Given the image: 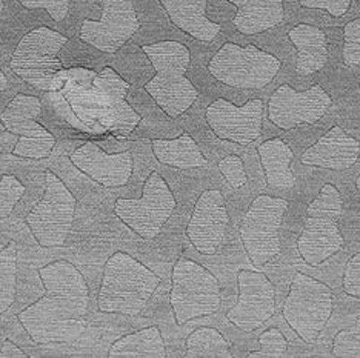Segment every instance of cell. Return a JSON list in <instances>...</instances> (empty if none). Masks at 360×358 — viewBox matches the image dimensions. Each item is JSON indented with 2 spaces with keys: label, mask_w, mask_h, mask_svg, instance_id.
Instances as JSON below:
<instances>
[{
  "label": "cell",
  "mask_w": 360,
  "mask_h": 358,
  "mask_svg": "<svg viewBox=\"0 0 360 358\" xmlns=\"http://www.w3.org/2000/svg\"><path fill=\"white\" fill-rule=\"evenodd\" d=\"M45 296L19 314V321L37 345L71 343L85 329L89 291L77 267L59 260L39 270Z\"/></svg>",
  "instance_id": "6da1fadb"
},
{
  "label": "cell",
  "mask_w": 360,
  "mask_h": 358,
  "mask_svg": "<svg viewBox=\"0 0 360 358\" xmlns=\"http://www.w3.org/2000/svg\"><path fill=\"white\" fill-rule=\"evenodd\" d=\"M142 51L155 69V76L145 85V91L168 117L182 116L199 97V91L186 77L191 62L190 50L174 40H163L143 45Z\"/></svg>",
  "instance_id": "7a4b0ae2"
},
{
  "label": "cell",
  "mask_w": 360,
  "mask_h": 358,
  "mask_svg": "<svg viewBox=\"0 0 360 358\" xmlns=\"http://www.w3.org/2000/svg\"><path fill=\"white\" fill-rule=\"evenodd\" d=\"M160 277L127 252H116L105 265L97 305L102 312L134 317L148 305Z\"/></svg>",
  "instance_id": "3957f363"
},
{
  "label": "cell",
  "mask_w": 360,
  "mask_h": 358,
  "mask_svg": "<svg viewBox=\"0 0 360 358\" xmlns=\"http://www.w3.org/2000/svg\"><path fill=\"white\" fill-rule=\"evenodd\" d=\"M342 213L340 191L334 185L325 183L317 197L308 205L304 230L297 240V252L307 265L321 266L343 249Z\"/></svg>",
  "instance_id": "277c9868"
},
{
  "label": "cell",
  "mask_w": 360,
  "mask_h": 358,
  "mask_svg": "<svg viewBox=\"0 0 360 358\" xmlns=\"http://www.w3.org/2000/svg\"><path fill=\"white\" fill-rule=\"evenodd\" d=\"M169 302L177 324L212 315L222 305L220 283L207 267L182 257L173 267Z\"/></svg>",
  "instance_id": "5b68a950"
},
{
  "label": "cell",
  "mask_w": 360,
  "mask_h": 358,
  "mask_svg": "<svg viewBox=\"0 0 360 358\" xmlns=\"http://www.w3.org/2000/svg\"><path fill=\"white\" fill-rule=\"evenodd\" d=\"M282 63L274 54L255 45L240 46L226 42L208 63L210 74L220 84L240 89H262L281 71Z\"/></svg>",
  "instance_id": "8992f818"
},
{
  "label": "cell",
  "mask_w": 360,
  "mask_h": 358,
  "mask_svg": "<svg viewBox=\"0 0 360 358\" xmlns=\"http://www.w3.org/2000/svg\"><path fill=\"white\" fill-rule=\"evenodd\" d=\"M282 312L302 341L314 343L331 319L333 291L328 284L299 272L291 281Z\"/></svg>",
  "instance_id": "52a82bcc"
},
{
  "label": "cell",
  "mask_w": 360,
  "mask_h": 358,
  "mask_svg": "<svg viewBox=\"0 0 360 358\" xmlns=\"http://www.w3.org/2000/svg\"><path fill=\"white\" fill-rule=\"evenodd\" d=\"M68 44L60 32L40 27L20 39L11 57V69L23 82L40 91H50L56 76L62 71L59 51Z\"/></svg>",
  "instance_id": "ba28073f"
},
{
  "label": "cell",
  "mask_w": 360,
  "mask_h": 358,
  "mask_svg": "<svg viewBox=\"0 0 360 358\" xmlns=\"http://www.w3.org/2000/svg\"><path fill=\"white\" fill-rule=\"evenodd\" d=\"M288 201L271 195H259L243 216L239 232L252 265L265 266L281 252V226Z\"/></svg>",
  "instance_id": "9c48e42d"
},
{
  "label": "cell",
  "mask_w": 360,
  "mask_h": 358,
  "mask_svg": "<svg viewBox=\"0 0 360 358\" xmlns=\"http://www.w3.org/2000/svg\"><path fill=\"white\" fill-rule=\"evenodd\" d=\"M45 195L27 216V225L42 248H59L67 241L76 213V199L59 177L48 171Z\"/></svg>",
  "instance_id": "30bf717a"
},
{
  "label": "cell",
  "mask_w": 360,
  "mask_h": 358,
  "mask_svg": "<svg viewBox=\"0 0 360 358\" xmlns=\"http://www.w3.org/2000/svg\"><path fill=\"white\" fill-rule=\"evenodd\" d=\"M176 209V199L159 173L146 178L141 199H119L114 213L129 230L145 240H154Z\"/></svg>",
  "instance_id": "8fae6325"
},
{
  "label": "cell",
  "mask_w": 360,
  "mask_h": 358,
  "mask_svg": "<svg viewBox=\"0 0 360 358\" xmlns=\"http://www.w3.org/2000/svg\"><path fill=\"white\" fill-rule=\"evenodd\" d=\"M42 103L34 95L18 94L0 114V121L8 133L18 137L13 154L23 159H45L51 154L56 137L36 121Z\"/></svg>",
  "instance_id": "7c38bea8"
},
{
  "label": "cell",
  "mask_w": 360,
  "mask_h": 358,
  "mask_svg": "<svg viewBox=\"0 0 360 358\" xmlns=\"http://www.w3.org/2000/svg\"><path fill=\"white\" fill-rule=\"evenodd\" d=\"M141 28L133 0H102L101 20H84L80 39L106 54L117 53Z\"/></svg>",
  "instance_id": "4fadbf2b"
},
{
  "label": "cell",
  "mask_w": 360,
  "mask_h": 358,
  "mask_svg": "<svg viewBox=\"0 0 360 358\" xmlns=\"http://www.w3.org/2000/svg\"><path fill=\"white\" fill-rule=\"evenodd\" d=\"M331 97L321 85H313L307 91H296L290 85H281L268 102V119L290 131L300 125H313L321 120L331 107Z\"/></svg>",
  "instance_id": "5bb4252c"
},
{
  "label": "cell",
  "mask_w": 360,
  "mask_h": 358,
  "mask_svg": "<svg viewBox=\"0 0 360 358\" xmlns=\"http://www.w3.org/2000/svg\"><path fill=\"white\" fill-rule=\"evenodd\" d=\"M239 298L226 312V319L243 332H252L265 324L276 311V289L265 274L242 270L237 274Z\"/></svg>",
  "instance_id": "9a60e30c"
},
{
  "label": "cell",
  "mask_w": 360,
  "mask_h": 358,
  "mask_svg": "<svg viewBox=\"0 0 360 358\" xmlns=\"http://www.w3.org/2000/svg\"><path fill=\"white\" fill-rule=\"evenodd\" d=\"M207 121L219 138L239 145H250L262 134L264 102L248 100L243 107H236L225 99H217L207 108Z\"/></svg>",
  "instance_id": "2e32d148"
},
{
  "label": "cell",
  "mask_w": 360,
  "mask_h": 358,
  "mask_svg": "<svg viewBox=\"0 0 360 358\" xmlns=\"http://www.w3.org/2000/svg\"><path fill=\"white\" fill-rule=\"evenodd\" d=\"M228 222L230 217L224 194L219 190H207L195 201L190 223L186 226V237L200 254L212 256L222 246Z\"/></svg>",
  "instance_id": "e0dca14e"
},
{
  "label": "cell",
  "mask_w": 360,
  "mask_h": 358,
  "mask_svg": "<svg viewBox=\"0 0 360 358\" xmlns=\"http://www.w3.org/2000/svg\"><path fill=\"white\" fill-rule=\"evenodd\" d=\"M77 169L105 188L125 186L133 175L134 160L129 151L106 154L94 142H86L70 156Z\"/></svg>",
  "instance_id": "ac0fdd59"
},
{
  "label": "cell",
  "mask_w": 360,
  "mask_h": 358,
  "mask_svg": "<svg viewBox=\"0 0 360 358\" xmlns=\"http://www.w3.org/2000/svg\"><path fill=\"white\" fill-rule=\"evenodd\" d=\"M94 93L103 107L110 111L108 126L122 135H128L141 124L142 117L129 107L125 97L129 91V84L125 82L112 68H103L93 79Z\"/></svg>",
  "instance_id": "d6986e66"
},
{
  "label": "cell",
  "mask_w": 360,
  "mask_h": 358,
  "mask_svg": "<svg viewBox=\"0 0 360 358\" xmlns=\"http://www.w3.org/2000/svg\"><path fill=\"white\" fill-rule=\"evenodd\" d=\"M359 156L360 142L348 135L342 126L335 125L302 154L300 161L307 166L345 171L357 164Z\"/></svg>",
  "instance_id": "ffe728a7"
},
{
  "label": "cell",
  "mask_w": 360,
  "mask_h": 358,
  "mask_svg": "<svg viewBox=\"0 0 360 358\" xmlns=\"http://www.w3.org/2000/svg\"><path fill=\"white\" fill-rule=\"evenodd\" d=\"M169 20L200 42H212L222 29L207 18L208 0H159Z\"/></svg>",
  "instance_id": "44dd1931"
},
{
  "label": "cell",
  "mask_w": 360,
  "mask_h": 358,
  "mask_svg": "<svg viewBox=\"0 0 360 358\" xmlns=\"http://www.w3.org/2000/svg\"><path fill=\"white\" fill-rule=\"evenodd\" d=\"M237 8L233 19L236 29L255 36L281 25L285 19L283 0H228Z\"/></svg>",
  "instance_id": "7402d4cb"
},
{
  "label": "cell",
  "mask_w": 360,
  "mask_h": 358,
  "mask_svg": "<svg viewBox=\"0 0 360 358\" xmlns=\"http://www.w3.org/2000/svg\"><path fill=\"white\" fill-rule=\"evenodd\" d=\"M288 39L297 50L296 72L299 76H311L323 69L328 62V40L321 28L299 23L288 31Z\"/></svg>",
  "instance_id": "603a6c76"
},
{
  "label": "cell",
  "mask_w": 360,
  "mask_h": 358,
  "mask_svg": "<svg viewBox=\"0 0 360 358\" xmlns=\"http://www.w3.org/2000/svg\"><path fill=\"white\" fill-rule=\"evenodd\" d=\"M262 168L265 171L266 185L271 188L291 190L296 185V177L291 171L294 152L282 138H269L259 148Z\"/></svg>",
  "instance_id": "cb8c5ba5"
},
{
  "label": "cell",
  "mask_w": 360,
  "mask_h": 358,
  "mask_svg": "<svg viewBox=\"0 0 360 358\" xmlns=\"http://www.w3.org/2000/svg\"><path fill=\"white\" fill-rule=\"evenodd\" d=\"M151 148L154 157L162 165L177 169L203 168L208 165V160L202 154L199 145L188 133H184L177 138H155L151 142Z\"/></svg>",
  "instance_id": "d4e9b609"
},
{
  "label": "cell",
  "mask_w": 360,
  "mask_h": 358,
  "mask_svg": "<svg viewBox=\"0 0 360 358\" xmlns=\"http://www.w3.org/2000/svg\"><path fill=\"white\" fill-rule=\"evenodd\" d=\"M110 358H165L167 349L158 326L145 328L116 340L110 347Z\"/></svg>",
  "instance_id": "484cf974"
},
{
  "label": "cell",
  "mask_w": 360,
  "mask_h": 358,
  "mask_svg": "<svg viewBox=\"0 0 360 358\" xmlns=\"http://www.w3.org/2000/svg\"><path fill=\"white\" fill-rule=\"evenodd\" d=\"M186 358H231L226 338L214 328L203 326L193 331L185 343Z\"/></svg>",
  "instance_id": "4316f807"
},
{
  "label": "cell",
  "mask_w": 360,
  "mask_h": 358,
  "mask_svg": "<svg viewBox=\"0 0 360 358\" xmlns=\"http://www.w3.org/2000/svg\"><path fill=\"white\" fill-rule=\"evenodd\" d=\"M15 281H18V245L15 241H10L0 249V315L14 303Z\"/></svg>",
  "instance_id": "83f0119b"
},
{
  "label": "cell",
  "mask_w": 360,
  "mask_h": 358,
  "mask_svg": "<svg viewBox=\"0 0 360 358\" xmlns=\"http://www.w3.org/2000/svg\"><path fill=\"white\" fill-rule=\"evenodd\" d=\"M331 352L335 357L360 358V312L354 315L348 328L335 333Z\"/></svg>",
  "instance_id": "f1b7e54d"
},
{
  "label": "cell",
  "mask_w": 360,
  "mask_h": 358,
  "mask_svg": "<svg viewBox=\"0 0 360 358\" xmlns=\"http://www.w3.org/2000/svg\"><path fill=\"white\" fill-rule=\"evenodd\" d=\"M259 345H260L259 351L248 352L247 354L248 358L250 357L251 358H256V357L279 358V357H283L286 351H288V341H286L285 336L279 328H271V329H266L265 332H262V336L259 337Z\"/></svg>",
  "instance_id": "f546056e"
},
{
  "label": "cell",
  "mask_w": 360,
  "mask_h": 358,
  "mask_svg": "<svg viewBox=\"0 0 360 358\" xmlns=\"http://www.w3.org/2000/svg\"><path fill=\"white\" fill-rule=\"evenodd\" d=\"M25 192V186L14 175H4L0 178V218H6L13 213Z\"/></svg>",
  "instance_id": "4dcf8cb0"
},
{
  "label": "cell",
  "mask_w": 360,
  "mask_h": 358,
  "mask_svg": "<svg viewBox=\"0 0 360 358\" xmlns=\"http://www.w3.org/2000/svg\"><path fill=\"white\" fill-rule=\"evenodd\" d=\"M343 63L348 68L360 65V18L348 22L343 28Z\"/></svg>",
  "instance_id": "1f68e13d"
},
{
  "label": "cell",
  "mask_w": 360,
  "mask_h": 358,
  "mask_svg": "<svg viewBox=\"0 0 360 358\" xmlns=\"http://www.w3.org/2000/svg\"><path fill=\"white\" fill-rule=\"evenodd\" d=\"M219 171L225 177V180L230 183L233 190H239L247 183V171H245V165L239 156H226L219 161Z\"/></svg>",
  "instance_id": "d6a6232c"
},
{
  "label": "cell",
  "mask_w": 360,
  "mask_h": 358,
  "mask_svg": "<svg viewBox=\"0 0 360 358\" xmlns=\"http://www.w3.org/2000/svg\"><path fill=\"white\" fill-rule=\"evenodd\" d=\"M19 4L27 10H44L48 11L54 22H62L67 18L70 4L68 0H19Z\"/></svg>",
  "instance_id": "836d02e7"
},
{
  "label": "cell",
  "mask_w": 360,
  "mask_h": 358,
  "mask_svg": "<svg viewBox=\"0 0 360 358\" xmlns=\"http://www.w3.org/2000/svg\"><path fill=\"white\" fill-rule=\"evenodd\" d=\"M297 2L308 10H323L333 18H342L348 13L353 0H297Z\"/></svg>",
  "instance_id": "e575fe53"
},
{
  "label": "cell",
  "mask_w": 360,
  "mask_h": 358,
  "mask_svg": "<svg viewBox=\"0 0 360 358\" xmlns=\"http://www.w3.org/2000/svg\"><path fill=\"white\" fill-rule=\"evenodd\" d=\"M343 291L349 297L360 298V252L348 260L343 274Z\"/></svg>",
  "instance_id": "d590c367"
},
{
  "label": "cell",
  "mask_w": 360,
  "mask_h": 358,
  "mask_svg": "<svg viewBox=\"0 0 360 358\" xmlns=\"http://www.w3.org/2000/svg\"><path fill=\"white\" fill-rule=\"evenodd\" d=\"M0 358H28V355L11 340H5L2 349H0Z\"/></svg>",
  "instance_id": "8d00e7d4"
},
{
  "label": "cell",
  "mask_w": 360,
  "mask_h": 358,
  "mask_svg": "<svg viewBox=\"0 0 360 358\" xmlns=\"http://www.w3.org/2000/svg\"><path fill=\"white\" fill-rule=\"evenodd\" d=\"M6 86H8V79L2 72V69H0V91H5Z\"/></svg>",
  "instance_id": "74e56055"
},
{
  "label": "cell",
  "mask_w": 360,
  "mask_h": 358,
  "mask_svg": "<svg viewBox=\"0 0 360 358\" xmlns=\"http://www.w3.org/2000/svg\"><path fill=\"white\" fill-rule=\"evenodd\" d=\"M2 13H4V2L0 0V19H2Z\"/></svg>",
  "instance_id": "f35d334b"
},
{
  "label": "cell",
  "mask_w": 360,
  "mask_h": 358,
  "mask_svg": "<svg viewBox=\"0 0 360 358\" xmlns=\"http://www.w3.org/2000/svg\"><path fill=\"white\" fill-rule=\"evenodd\" d=\"M356 186H357V190H359V192H360V175L357 177V180H356Z\"/></svg>",
  "instance_id": "ab89813d"
},
{
  "label": "cell",
  "mask_w": 360,
  "mask_h": 358,
  "mask_svg": "<svg viewBox=\"0 0 360 358\" xmlns=\"http://www.w3.org/2000/svg\"><path fill=\"white\" fill-rule=\"evenodd\" d=\"M82 2H85V0H82Z\"/></svg>",
  "instance_id": "60d3db41"
}]
</instances>
